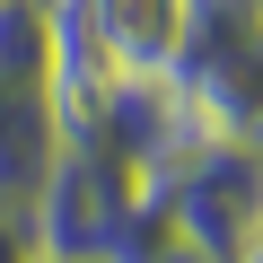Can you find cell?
Masks as SVG:
<instances>
[{
    "instance_id": "obj_1",
    "label": "cell",
    "mask_w": 263,
    "mask_h": 263,
    "mask_svg": "<svg viewBox=\"0 0 263 263\" xmlns=\"http://www.w3.org/2000/svg\"><path fill=\"white\" fill-rule=\"evenodd\" d=\"M70 149L53 0H0V211H35Z\"/></svg>"
},
{
    "instance_id": "obj_2",
    "label": "cell",
    "mask_w": 263,
    "mask_h": 263,
    "mask_svg": "<svg viewBox=\"0 0 263 263\" xmlns=\"http://www.w3.org/2000/svg\"><path fill=\"white\" fill-rule=\"evenodd\" d=\"M167 97L202 141L263 132V9L254 0H193V27L167 62Z\"/></svg>"
},
{
    "instance_id": "obj_3",
    "label": "cell",
    "mask_w": 263,
    "mask_h": 263,
    "mask_svg": "<svg viewBox=\"0 0 263 263\" xmlns=\"http://www.w3.org/2000/svg\"><path fill=\"white\" fill-rule=\"evenodd\" d=\"M167 237L202 263H237L263 246V141H193L158 176Z\"/></svg>"
},
{
    "instance_id": "obj_4",
    "label": "cell",
    "mask_w": 263,
    "mask_h": 263,
    "mask_svg": "<svg viewBox=\"0 0 263 263\" xmlns=\"http://www.w3.org/2000/svg\"><path fill=\"white\" fill-rule=\"evenodd\" d=\"M149 263H202V254H193V246H176V237H167V246H158V254H149Z\"/></svg>"
},
{
    "instance_id": "obj_5",
    "label": "cell",
    "mask_w": 263,
    "mask_h": 263,
    "mask_svg": "<svg viewBox=\"0 0 263 263\" xmlns=\"http://www.w3.org/2000/svg\"><path fill=\"white\" fill-rule=\"evenodd\" d=\"M237 263H263V246H254V254H237Z\"/></svg>"
},
{
    "instance_id": "obj_6",
    "label": "cell",
    "mask_w": 263,
    "mask_h": 263,
    "mask_svg": "<svg viewBox=\"0 0 263 263\" xmlns=\"http://www.w3.org/2000/svg\"><path fill=\"white\" fill-rule=\"evenodd\" d=\"M254 9H263V0H254Z\"/></svg>"
},
{
    "instance_id": "obj_7",
    "label": "cell",
    "mask_w": 263,
    "mask_h": 263,
    "mask_svg": "<svg viewBox=\"0 0 263 263\" xmlns=\"http://www.w3.org/2000/svg\"><path fill=\"white\" fill-rule=\"evenodd\" d=\"M254 141H263V132H254Z\"/></svg>"
}]
</instances>
